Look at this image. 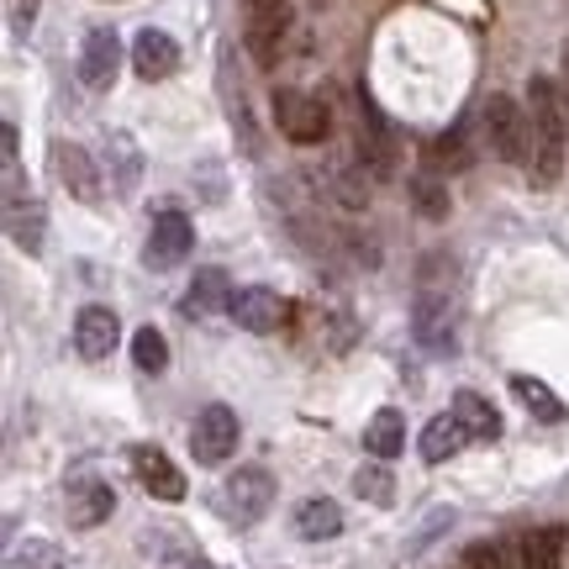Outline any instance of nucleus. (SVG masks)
Returning <instances> with one entry per match:
<instances>
[{
	"mask_svg": "<svg viewBox=\"0 0 569 569\" xmlns=\"http://www.w3.org/2000/svg\"><path fill=\"white\" fill-rule=\"evenodd\" d=\"M528 122H532V184H559L565 174V142H569V111L565 96L549 74H532L528 80Z\"/></svg>",
	"mask_w": 569,
	"mask_h": 569,
	"instance_id": "obj_1",
	"label": "nucleus"
},
{
	"mask_svg": "<svg viewBox=\"0 0 569 569\" xmlns=\"http://www.w3.org/2000/svg\"><path fill=\"white\" fill-rule=\"evenodd\" d=\"M480 122H486V138H490V148H496V159L528 163V153H532V122H528V111L511 101V96H490L486 111H480Z\"/></svg>",
	"mask_w": 569,
	"mask_h": 569,
	"instance_id": "obj_2",
	"label": "nucleus"
},
{
	"mask_svg": "<svg viewBox=\"0 0 569 569\" xmlns=\"http://www.w3.org/2000/svg\"><path fill=\"white\" fill-rule=\"evenodd\" d=\"M6 232L21 253H42V232H48V217H42L38 196L21 184L17 163H6Z\"/></svg>",
	"mask_w": 569,
	"mask_h": 569,
	"instance_id": "obj_3",
	"label": "nucleus"
},
{
	"mask_svg": "<svg viewBox=\"0 0 569 569\" xmlns=\"http://www.w3.org/2000/svg\"><path fill=\"white\" fill-rule=\"evenodd\" d=\"M274 122H280L284 138L301 142V148H311V142H322L332 132L327 106L317 96H306V90H274Z\"/></svg>",
	"mask_w": 569,
	"mask_h": 569,
	"instance_id": "obj_4",
	"label": "nucleus"
},
{
	"mask_svg": "<svg viewBox=\"0 0 569 569\" xmlns=\"http://www.w3.org/2000/svg\"><path fill=\"white\" fill-rule=\"evenodd\" d=\"M222 507H227V517H232L238 528L259 522V517L274 507V475H269V469H259V465H248V469H238V475H227Z\"/></svg>",
	"mask_w": 569,
	"mask_h": 569,
	"instance_id": "obj_5",
	"label": "nucleus"
},
{
	"mask_svg": "<svg viewBox=\"0 0 569 569\" xmlns=\"http://www.w3.org/2000/svg\"><path fill=\"white\" fill-rule=\"evenodd\" d=\"M238 438H243V427H238V411L232 407H206L190 427V453L201 459V465H227L232 453H238Z\"/></svg>",
	"mask_w": 569,
	"mask_h": 569,
	"instance_id": "obj_6",
	"label": "nucleus"
},
{
	"mask_svg": "<svg viewBox=\"0 0 569 569\" xmlns=\"http://www.w3.org/2000/svg\"><path fill=\"white\" fill-rule=\"evenodd\" d=\"M190 243H196V227L184 211H159L153 227H148V248H142V264L148 269H174L190 259Z\"/></svg>",
	"mask_w": 569,
	"mask_h": 569,
	"instance_id": "obj_7",
	"label": "nucleus"
},
{
	"mask_svg": "<svg viewBox=\"0 0 569 569\" xmlns=\"http://www.w3.org/2000/svg\"><path fill=\"white\" fill-rule=\"evenodd\" d=\"M227 311H232V322L243 327V332H280L290 322V301H284L280 290H269V284H243Z\"/></svg>",
	"mask_w": 569,
	"mask_h": 569,
	"instance_id": "obj_8",
	"label": "nucleus"
},
{
	"mask_svg": "<svg viewBox=\"0 0 569 569\" xmlns=\"http://www.w3.org/2000/svg\"><path fill=\"white\" fill-rule=\"evenodd\" d=\"M122 69V38L111 27H90L80 42V84L84 90H111Z\"/></svg>",
	"mask_w": 569,
	"mask_h": 569,
	"instance_id": "obj_9",
	"label": "nucleus"
},
{
	"mask_svg": "<svg viewBox=\"0 0 569 569\" xmlns=\"http://www.w3.org/2000/svg\"><path fill=\"white\" fill-rule=\"evenodd\" d=\"M411 332H417V343L427 353H448L453 348V306L448 296H438L432 284H422V296L411 306Z\"/></svg>",
	"mask_w": 569,
	"mask_h": 569,
	"instance_id": "obj_10",
	"label": "nucleus"
},
{
	"mask_svg": "<svg viewBox=\"0 0 569 569\" xmlns=\"http://www.w3.org/2000/svg\"><path fill=\"white\" fill-rule=\"evenodd\" d=\"M122 343V322H117V311H106V306H84L80 317H74V348H80V359H111V348Z\"/></svg>",
	"mask_w": 569,
	"mask_h": 569,
	"instance_id": "obj_11",
	"label": "nucleus"
},
{
	"mask_svg": "<svg viewBox=\"0 0 569 569\" xmlns=\"http://www.w3.org/2000/svg\"><path fill=\"white\" fill-rule=\"evenodd\" d=\"M53 169H59V184L84 206H101V174H96V159L74 148V142H59L53 148Z\"/></svg>",
	"mask_w": 569,
	"mask_h": 569,
	"instance_id": "obj_12",
	"label": "nucleus"
},
{
	"mask_svg": "<svg viewBox=\"0 0 569 569\" xmlns=\"http://www.w3.org/2000/svg\"><path fill=\"white\" fill-rule=\"evenodd\" d=\"M132 469H138L142 490L153 496V501H184V475L174 469V459L163 453V448H132Z\"/></svg>",
	"mask_w": 569,
	"mask_h": 569,
	"instance_id": "obj_13",
	"label": "nucleus"
},
{
	"mask_svg": "<svg viewBox=\"0 0 569 569\" xmlns=\"http://www.w3.org/2000/svg\"><path fill=\"white\" fill-rule=\"evenodd\" d=\"M132 69H138L142 80H169L174 69H180V42L159 32V27H142L138 38H132Z\"/></svg>",
	"mask_w": 569,
	"mask_h": 569,
	"instance_id": "obj_14",
	"label": "nucleus"
},
{
	"mask_svg": "<svg viewBox=\"0 0 569 569\" xmlns=\"http://www.w3.org/2000/svg\"><path fill=\"white\" fill-rule=\"evenodd\" d=\"M232 296H238V290H232V280H227V269H196L190 290L180 296V311L184 317H196V322H206V317L227 311Z\"/></svg>",
	"mask_w": 569,
	"mask_h": 569,
	"instance_id": "obj_15",
	"label": "nucleus"
},
{
	"mask_svg": "<svg viewBox=\"0 0 569 569\" xmlns=\"http://www.w3.org/2000/svg\"><path fill=\"white\" fill-rule=\"evenodd\" d=\"M117 511V490L96 480V475H80L69 486V528H101L106 517Z\"/></svg>",
	"mask_w": 569,
	"mask_h": 569,
	"instance_id": "obj_16",
	"label": "nucleus"
},
{
	"mask_svg": "<svg viewBox=\"0 0 569 569\" xmlns=\"http://www.w3.org/2000/svg\"><path fill=\"white\" fill-rule=\"evenodd\" d=\"M284 32H290V11H284V0L253 6V17H248V48H253V59H259V63L280 59Z\"/></svg>",
	"mask_w": 569,
	"mask_h": 569,
	"instance_id": "obj_17",
	"label": "nucleus"
},
{
	"mask_svg": "<svg viewBox=\"0 0 569 569\" xmlns=\"http://www.w3.org/2000/svg\"><path fill=\"white\" fill-rule=\"evenodd\" d=\"M565 559V528H532L517 538V565L522 569H559Z\"/></svg>",
	"mask_w": 569,
	"mask_h": 569,
	"instance_id": "obj_18",
	"label": "nucleus"
},
{
	"mask_svg": "<svg viewBox=\"0 0 569 569\" xmlns=\"http://www.w3.org/2000/svg\"><path fill=\"white\" fill-rule=\"evenodd\" d=\"M365 448L375 453V459H396V453L407 448V417H401L396 407H380L365 427Z\"/></svg>",
	"mask_w": 569,
	"mask_h": 569,
	"instance_id": "obj_19",
	"label": "nucleus"
},
{
	"mask_svg": "<svg viewBox=\"0 0 569 569\" xmlns=\"http://www.w3.org/2000/svg\"><path fill=\"white\" fill-rule=\"evenodd\" d=\"M296 532H301L306 543H322V538H338L343 532V511L338 501H327V496H311L296 507Z\"/></svg>",
	"mask_w": 569,
	"mask_h": 569,
	"instance_id": "obj_20",
	"label": "nucleus"
},
{
	"mask_svg": "<svg viewBox=\"0 0 569 569\" xmlns=\"http://www.w3.org/2000/svg\"><path fill=\"white\" fill-rule=\"evenodd\" d=\"M465 443H469V432H465V422H459L453 411H443V417H432V422L422 427V459H427V465H443V459H453Z\"/></svg>",
	"mask_w": 569,
	"mask_h": 569,
	"instance_id": "obj_21",
	"label": "nucleus"
},
{
	"mask_svg": "<svg viewBox=\"0 0 569 569\" xmlns=\"http://www.w3.org/2000/svg\"><path fill=\"white\" fill-rule=\"evenodd\" d=\"M453 417H459L465 432L469 438H480V443L501 438V417H496V407H490L480 390H459V396H453Z\"/></svg>",
	"mask_w": 569,
	"mask_h": 569,
	"instance_id": "obj_22",
	"label": "nucleus"
},
{
	"mask_svg": "<svg viewBox=\"0 0 569 569\" xmlns=\"http://www.w3.org/2000/svg\"><path fill=\"white\" fill-rule=\"evenodd\" d=\"M511 396H517V401H522V407H528L538 422H565V401H559V396H553L543 380L517 375V380H511Z\"/></svg>",
	"mask_w": 569,
	"mask_h": 569,
	"instance_id": "obj_23",
	"label": "nucleus"
},
{
	"mask_svg": "<svg viewBox=\"0 0 569 569\" xmlns=\"http://www.w3.org/2000/svg\"><path fill=\"white\" fill-rule=\"evenodd\" d=\"M353 490L365 496L369 507H390V501H396V480H390L386 459H375V465L359 469V475H353Z\"/></svg>",
	"mask_w": 569,
	"mask_h": 569,
	"instance_id": "obj_24",
	"label": "nucleus"
},
{
	"mask_svg": "<svg viewBox=\"0 0 569 569\" xmlns=\"http://www.w3.org/2000/svg\"><path fill=\"white\" fill-rule=\"evenodd\" d=\"M132 365H138L142 375H163V369H169V343H163L159 327H142L138 338H132Z\"/></svg>",
	"mask_w": 569,
	"mask_h": 569,
	"instance_id": "obj_25",
	"label": "nucleus"
},
{
	"mask_svg": "<svg viewBox=\"0 0 569 569\" xmlns=\"http://www.w3.org/2000/svg\"><path fill=\"white\" fill-rule=\"evenodd\" d=\"M411 196H417V211H422L427 222L448 217V190H443V180H432V174H417V180H411Z\"/></svg>",
	"mask_w": 569,
	"mask_h": 569,
	"instance_id": "obj_26",
	"label": "nucleus"
},
{
	"mask_svg": "<svg viewBox=\"0 0 569 569\" xmlns=\"http://www.w3.org/2000/svg\"><path fill=\"white\" fill-rule=\"evenodd\" d=\"M465 569H511L501 543H469L465 549Z\"/></svg>",
	"mask_w": 569,
	"mask_h": 569,
	"instance_id": "obj_27",
	"label": "nucleus"
},
{
	"mask_svg": "<svg viewBox=\"0 0 569 569\" xmlns=\"http://www.w3.org/2000/svg\"><path fill=\"white\" fill-rule=\"evenodd\" d=\"M432 163H438V169H465V138H459V132H443V138H438V148H432Z\"/></svg>",
	"mask_w": 569,
	"mask_h": 569,
	"instance_id": "obj_28",
	"label": "nucleus"
},
{
	"mask_svg": "<svg viewBox=\"0 0 569 569\" xmlns=\"http://www.w3.org/2000/svg\"><path fill=\"white\" fill-rule=\"evenodd\" d=\"M111 153H117V163H122V190H132L138 184V148H132V138H111Z\"/></svg>",
	"mask_w": 569,
	"mask_h": 569,
	"instance_id": "obj_29",
	"label": "nucleus"
},
{
	"mask_svg": "<svg viewBox=\"0 0 569 569\" xmlns=\"http://www.w3.org/2000/svg\"><path fill=\"white\" fill-rule=\"evenodd\" d=\"M21 569H63V559L53 543H27L21 549Z\"/></svg>",
	"mask_w": 569,
	"mask_h": 569,
	"instance_id": "obj_30",
	"label": "nucleus"
},
{
	"mask_svg": "<svg viewBox=\"0 0 569 569\" xmlns=\"http://www.w3.org/2000/svg\"><path fill=\"white\" fill-rule=\"evenodd\" d=\"M32 17H38V0H11V27H17V32H27Z\"/></svg>",
	"mask_w": 569,
	"mask_h": 569,
	"instance_id": "obj_31",
	"label": "nucleus"
},
{
	"mask_svg": "<svg viewBox=\"0 0 569 569\" xmlns=\"http://www.w3.org/2000/svg\"><path fill=\"white\" fill-rule=\"evenodd\" d=\"M6 163H17V127L6 122Z\"/></svg>",
	"mask_w": 569,
	"mask_h": 569,
	"instance_id": "obj_32",
	"label": "nucleus"
},
{
	"mask_svg": "<svg viewBox=\"0 0 569 569\" xmlns=\"http://www.w3.org/2000/svg\"><path fill=\"white\" fill-rule=\"evenodd\" d=\"M253 6H269V0H253Z\"/></svg>",
	"mask_w": 569,
	"mask_h": 569,
	"instance_id": "obj_33",
	"label": "nucleus"
}]
</instances>
